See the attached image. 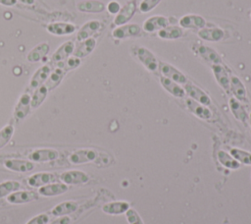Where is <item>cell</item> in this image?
<instances>
[{
	"label": "cell",
	"mask_w": 251,
	"mask_h": 224,
	"mask_svg": "<svg viewBox=\"0 0 251 224\" xmlns=\"http://www.w3.org/2000/svg\"><path fill=\"white\" fill-rule=\"evenodd\" d=\"M20 187H21L20 183L15 181H7L0 184V197H3L8 194H10L11 192L18 190Z\"/></svg>",
	"instance_id": "8d00e7d4"
},
{
	"label": "cell",
	"mask_w": 251,
	"mask_h": 224,
	"mask_svg": "<svg viewBox=\"0 0 251 224\" xmlns=\"http://www.w3.org/2000/svg\"><path fill=\"white\" fill-rule=\"evenodd\" d=\"M101 28V22L98 20H90L86 22L77 31L76 39L78 41L87 39L92 37L94 33H96Z\"/></svg>",
	"instance_id": "30bf717a"
},
{
	"label": "cell",
	"mask_w": 251,
	"mask_h": 224,
	"mask_svg": "<svg viewBox=\"0 0 251 224\" xmlns=\"http://www.w3.org/2000/svg\"><path fill=\"white\" fill-rule=\"evenodd\" d=\"M80 65V59L75 56H70L68 59L59 62L56 64V67H59L63 69L65 72H68L70 70H74L77 68Z\"/></svg>",
	"instance_id": "e575fe53"
},
{
	"label": "cell",
	"mask_w": 251,
	"mask_h": 224,
	"mask_svg": "<svg viewBox=\"0 0 251 224\" xmlns=\"http://www.w3.org/2000/svg\"><path fill=\"white\" fill-rule=\"evenodd\" d=\"M68 187L65 184H52L47 185L39 189V194L45 196H58L61 194H64L67 192Z\"/></svg>",
	"instance_id": "f1b7e54d"
},
{
	"label": "cell",
	"mask_w": 251,
	"mask_h": 224,
	"mask_svg": "<svg viewBox=\"0 0 251 224\" xmlns=\"http://www.w3.org/2000/svg\"><path fill=\"white\" fill-rule=\"evenodd\" d=\"M30 100H31V96L28 93H24L21 96V98L19 99L15 107V112H14V115L17 119L22 120L27 115L29 109L31 108Z\"/></svg>",
	"instance_id": "ffe728a7"
},
{
	"label": "cell",
	"mask_w": 251,
	"mask_h": 224,
	"mask_svg": "<svg viewBox=\"0 0 251 224\" xmlns=\"http://www.w3.org/2000/svg\"><path fill=\"white\" fill-rule=\"evenodd\" d=\"M77 209V203L75 201H65L54 207L52 213L54 215H65L72 213Z\"/></svg>",
	"instance_id": "d6a6232c"
},
{
	"label": "cell",
	"mask_w": 251,
	"mask_h": 224,
	"mask_svg": "<svg viewBox=\"0 0 251 224\" xmlns=\"http://www.w3.org/2000/svg\"><path fill=\"white\" fill-rule=\"evenodd\" d=\"M50 46L47 42H41L34 46L26 55V60L30 63L41 61L49 52Z\"/></svg>",
	"instance_id": "ac0fdd59"
},
{
	"label": "cell",
	"mask_w": 251,
	"mask_h": 224,
	"mask_svg": "<svg viewBox=\"0 0 251 224\" xmlns=\"http://www.w3.org/2000/svg\"><path fill=\"white\" fill-rule=\"evenodd\" d=\"M61 180L65 183V184H69V185H77V184H84L86 182H88L89 177L81 172V171H68L65 172L61 175Z\"/></svg>",
	"instance_id": "d6986e66"
},
{
	"label": "cell",
	"mask_w": 251,
	"mask_h": 224,
	"mask_svg": "<svg viewBox=\"0 0 251 224\" xmlns=\"http://www.w3.org/2000/svg\"><path fill=\"white\" fill-rule=\"evenodd\" d=\"M106 9H107V11H108L110 14H112V15H117V14L119 13V11L121 10V5H120V3H119L118 1L112 0V1H110V2L107 4Z\"/></svg>",
	"instance_id": "b9f144b4"
},
{
	"label": "cell",
	"mask_w": 251,
	"mask_h": 224,
	"mask_svg": "<svg viewBox=\"0 0 251 224\" xmlns=\"http://www.w3.org/2000/svg\"><path fill=\"white\" fill-rule=\"evenodd\" d=\"M140 32H141V28L138 25L126 24V25L117 27L112 31V35L114 38H117V39H126L128 37L138 36Z\"/></svg>",
	"instance_id": "5b68a950"
},
{
	"label": "cell",
	"mask_w": 251,
	"mask_h": 224,
	"mask_svg": "<svg viewBox=\"0 0 251 224\" xmlns=\"http://www.w3.org/2000/svg\"><path fill=\"white\" fill-rule=\"evenodd\" d=\"M158 69L160 70V72L162 73V75L177 84H186L187 83V79L186 77L176 67H174L173 65L166 63V62H159V66Z\"/></svg>",
	"instance_id": "277c9868"
},
{
	"label": "cell",
	"mask_w": 251,
	"mask_h": 224,
	"mask_svg": "<svg viewBox=\"0 0 251 224\" xmlns=\"http://www.w3.org/2000/svg\"><path fill=\"white\" fill-rule=\"evenodd\" d=\"M58 157H59V152L55 149H50V148L36 149L28 155V158L31 161H36V162L51 161V160L57 159Z\"/></svg>",
	"instance_id": "e0dca14e"
},
{
	"label": "cell",
	"mask_w": 251,
	"mask_h": 224,
	"mask_svg": "<svg viewBox=\"0 0 251 224\" xmlns=\"http://www.w3.org/2000/svg\"><path fill=\"white\" fill-rule=\"evenodd\" d=\"M51 74V67L50 65H43L33 74L30 82L29 87L31 89H36L40 85H42L48 79L49 75Z\"/></svg>",
	"instance_id": "5bb4252c"
},
{
	"label": "cell",
	"mask_w": 251,
	"mask_h": 224,
	"mask_svg": "<svg viewBox=\"0 0 251 224\" xmlns=\"http://www.w3.org/2000/svg\"><path fill=\"white\" fill-rule=\"evenodd\" d=\"M69 223H70V218L67 216H64V217H60V218L56 219L51 224H69Z\"/></svg>",
	"instance_id": "ee69618b"
},
{
	"label": "cell",
	"mask_w": 251,
	"mask_h": 224,
	"mask_svg": "<svg viewBox=\"0 0 251 224\" xmlns=\"http://www.w3.org/2000/svg\"><path fill=\"white\" fill-rule=\"evenodd\" d=\"M65 74H66V72L63 69H61L59 67H56L55 70L53 72H51L47 81L45 82V85L48 88V90H51L54 87H56L61 83Z\"/></svg>",
	"instance_id": "4dcf8cb0"
},
{
	"label": "cell",
	"mask_w": 251,
	"mask_h": 224,
	"mask_svg": "<svg viewBox=\"0 0 251 224\" xmlns=\"http://www.w3.org/2000/svg\"><path fill=\"white\" fill-rule=\"evenodd\" d=\"M105 8L104 3L98 0H84L77 4V10L83 13H100Z\"/></svg>",
	"instance_id": "7402d4cb"
},
{
	"label": "cell",
	"mask_w": 251,
	"mask_h": 224,
	"mask_svg": "<svg viewBox=\"0 0 251 224\" xmlns=\"http://www.w3.org/2000/svg\"><path fill=\"white\" fill-rule=\"evenodd\" d=\"M183 34L182 29L176 26H168L158 31V35L162 39H177Z\"/></svg>",
	"instance_id": "83f0119b"
},
{
	"label": "cell",
	"mask_w": 251,
	"mask_h": 224,
	"mask_svg": "<svg viewBox=\"0 0 251 224\" xmlns=\"http://www.w3.org/2000/svg\"><path fill=\"white\" fill-rule=\"evenodd\" d=\"M170 21L164 16H152L149 17L143 23V29L147 32H154L163 29L168 27Z\"/></svg>",
	"instance_id": "ba28073f"
},
{
	"label": "cell",
	"mask_w": 251,
	"mask_h": 224,
	"mask_svg": "<svg viewBox=\"0 0 251 224\" xmlns=\"http://www.w3.org/2000/svg\"><path fill=\"white\" fill-rule=\"evenodd\" d=\"M192 49L193 52L204 61L211 63L212 65L222 64V57L215 49L203 44H194Z\"/></svg>",
	"instance_id": "3957f363"
},
{
	"label": "cell",
	"mask_w": 251,
	"mask_h": 224,
	"mask_svg": "<svg viewBox=\"0 0 251 224\" xmlns=\"http://www.w3.org/2000/svg\"><path fill=\"white\" fill-rule=\"evenodd\" d=\"M69 161L74 164L93 162L98 165H108L111 162V157L106 153H100L94 149L85 148L73 152L69 157Z\"/></svg>",
	"instance_id": "6da1fadb"
},
{
	"label": "cell",
	"mask_w": 251,
	"mask_h": 224,
	"mask_svg": "<svg viewBox=\"0 0 251 224\" xmlns=\"http://www.w3.org/2000/svg\"><path fill=\"white\" fill-rule=\"evenodd\" d=\"M230 154L238 161L245 163V164H251V153L241 150V149H237V148H232L230 150Z\"/></svg>",
	"instance_id": "74e56055"
},
{
	"label": "cell",
	"mask_w": 251,
	"mask_h": 224,
	"mask_svg": "<svg viewBox=\"0 0 251 224\" xmlns=\"http://www.w3.org/2000/svg\"><path fill=\"white\" fill-rule=\"evenodd\" d=\"M49 220L48 216L45 214H40L34 218H32L30 221L27 222V224H45Z\"/></svg>",
	"instance_id": "7bdbcfd3"
},
{
	"label": "cell",
	"mask_w": 251,
	"mask_h": 224,
	"mask_svg": "<svg viewBox=\"0 0 251 224\" xmlns=\"http://www.w3.org/2000/svg\"><path fill=\"white\" fill-rule=\"evenodd\" d=\"M96 46V39L89 37L87 39L79 41V43L75 47L73 55L77 58H84L88 56Z\"/></svg>",
	"instance_id": "2e32d148"
},
{
	"label": "cell",
	"mask_w": 251,
	"mask_h": 224,
	"mask_svg": "<svg viewBox=\"0 0 251 224\" xmlns=\"http://www.w3.org/2000/svg\"><path fill=\"white\" fill-rule=\"evenodd\" d=\"M126 217H127V220H128V222L130 224H142L141 219L139 218V216L136 213V211L133 210V209H128L127 210Z\"/></svg>",
	"instance_id": "60d3db41"
},
{
	"label": "cell",
	"mask_w": 251,
	"mask_h": 224,
	"mask_svg": "<svg viewBox=\"0 0 251 224\" xmlns=\"http://www.w3.org/2000/svg\"><path fill=\"white\" fill-rule=\"evenodd\" d=\"M179 26L184 28H203L206 26V20L195 14H188L179 19Z\"/></svg>",
	"instance_id": "8fae6325"
},
{
	"label": "cell",
	"mask_w": 251,
	"mask_h": 224,
	"mask_svg": "<svg viewBox=\"0 0 251 224\" xmlns=\"http://www.w3.org/2000/svg\"><path fill=\"white\" fill-rule=\"evenodd\" d=\"M13 133H14V128L12 125H7L0 131V148L6 145V143L12 138Z\"/></svg>",
	"instance_id": "f35d334b"
},
{
	"label": "cell",
	"mask_w": 251,
	"mask_h": 224,
	"mask_svg": "<svg viewBox=\"0 0 251 224\" xmlns=\"http://www.w3.org/2000/svg\"><path fill=\"white\" fill-rule=\"evenodd\" d=\"M136 11V3L134 0L127 2L126 5H124L119 13L116 15L114 19V24L116 26H123L126 25L134 15Z\"/></svg>",
	"instance_id": "8992f818"
},
{
	"label": "cell",
	"mask_w": 251,
	"mask_h": 224,
	"mask_svg": "<svg viewBox=\"0 0 251 224\" xmlns=\"http://www.w3.org/2000/svg\"><path fill=\"white\" fill-rule=\"evenodd\" d=\"M198 36L206 41L218 42L225 36V31L220 28H203L198 30Z\"/></svg>",
	"instance_id": "9a60e30c"
},
{
	"label": "cell",
	"mask_w": 251,
	"mask_h": 224,
	"mask_svg": "<svg viewBox=\"0 0 251 224\" xmlns=\"http://www.w3.org/2000/svg\"><path fill=\"white\" fill-rule=\"evenodd\" d=\"M0 4L7 7H12L17 4V0H0Z\"/></svg>",
	"instance_id": "f6af8a7d"
},
{
	"label": "cell",
	"mask_w": 251,
	"mask_h": 224,
	"mask_svg": "<svg viewBox=\"0 0 251 224\" xmlns=\"http://www.w3.org/2000/svg\"><path fill=\"white\" fill-rule=\"evenodd\" d=\"M229 106H230V110H231L232 114L234 115V117L237 120L241 121L242 123H246V121L248 120V115H247V112L245 111V109L243 108V106L239 103V101L235 98H230Z\"/></svg>",
	"instance_id": "f546056e"
},
{
	"label": "cell",
	"mask_w": 251,
	"mask_h": 224,
	"mask_svg": "<svg viewBox=\"0 0 251 224\" xmlns=\"http://www.w3.org/2000/svg\"><path fill=\"white\" fill-rule=\"evenodd\" d=\"M47 93H48V88L46 87L45 84H42L39 87H37L31 96L30 106L32 108H37L45 100Z\"/></svg>",
	"instance_id": "1f68e13d"
},
{
	"label": "cell",
	"mask_w": 251,
	"mask_h": 224,
	"mask_svg": "<svg viewBox=\"0 0 251 224\" xmlns=\"http://www.w3.org/2000/svg\"><path fill=\"white\" fill-rule=\"evenodd\" d=\"M218 158L221 161V163L223 165H225L226 167H228V168H231V169H235V168H237L239 166V163L235 159L231 158V156L229 154H227L226 152H225L223 150L218 152Z\"/></svg>",
	"instance_id": "d590c367"
},
{
	"label": "cell",
	"mask_w": 251,
	"mask_h": 224,
	"mask_svg": "<svg viewBox=\"0 0 251 224\" xmlns=\"http://www.w3.org/2000/svg\"><path fill=\"white\" fill-rule=\"evenodd\" d=\"M185 104H186V107L188 108V110L200 119L209 120L212 117V112L210 111V109H208V107H206L203 104L198 103L197 101H195L191 98H187L185 100Z\"/></svg>",
	"instance_id": "4fadbf2b"
},
{
	"label": "cell",
	"mask_w": 251,
	"mask_h": 224,
	"mask_svg": "<svg viewBox=\"0 0 251 224\" xmlns=\"http://www.w3.org/2000/svg\"><path fill=\"white\" fill-rule=\"evenodd\" d=\"M57 180L56 176L51 173H37L32 175L28 179V184L32 187H39L42 185H47L53 181Z\"/></svg>",
	"instance_id": "4316f807"
},
{
	"label": "cell",
	"mask_w": 251,
	"mask_h": 224,
	"mask_svg": "<svg viewBox=\"0 0 251 224\" xmlns=\"http://www.w3.org/2000/svg\"><path fill=\"white\" fill-rule=\"evenodd\" d=\"M17 1H20L21 3L25 5H33L35 2V0H17Z\"/></svg>",
	"instance_id": "bcb514c9"
},
{
	"label": "cell",
	"mask_w": 251,
	"mask_h": 224,
	"mask_svg": "<svg viewBox=\"0 0 251 224\" xmlns=\"http://www.w3.org/2000/svg\"><path fill=\"white\" fill-rule=\"evenodd\" d=\"M248 121H249V125H250V127H251V110H250L249 115H248Z\"/></svg>",
	"instance_id": "7dc6e473"
},
{
	"label": "cell",
	"mask_w": 251,
	"mask_h": 224,
	"mask_svg": "<svg viewBox=\"0 0 251 224\" xmlns=\"http://www.w3.org/2000/svg\"><path fill=\"white\" fill-rule=\"evenodd\" d=\"M212 70L217 83L226 91L229 90V76L222 64L212 65Z\"/></svg>",
	"instance_id": "44dd1931"
},
{
	"label": "cell",
	"mask_w": 251,
	"mask_h": 224,
	"mask_svg": "<svg viewBox=\"0 0 251 224\" xmlns=\"http://www.w3.org/2000/svg\"><path fill=\"white\" fill-rule=\"evenodd\" d=\"M250 17H251V11H250Z\"/></svg>",
	"instance_id": "c3c4849f"
},
{
	"label": "cell",
	"mask_w": 251,
	"mask_h": 224,
	"mask_svg": "<svg viewBox=\"0 0 251 224\" xmlns=\"http://www.w3.org/2000/svg\"><path fill=\"white\" fill-rule=\"evenodd\" d=\"M184 91L190 96L191 99L197 101L200 104H203L205 106H208L211 104V99L209 97V95L202 90L200 87L196 86L195 84H191V83H186L184 84Z\"/></svg>",
	"instance_id": "52a82bcc"
},
{
	"label": "cell",
	"mask_w": 251,
	"mask_h": 224,
	"mask_svg": "<svg viewBox=\"0 0 251 224\" xmlns=\"http://www.w3.org/2000/svg\"><path fill=\"white\" fill-rule=\"evenodd\" d=\"M75 43L74 41L72 40H68L64 43H62L58 48L57 50L54 52V54L52 55V62L53 63H59V62H62L66 59H68L73 53H74V50H75Z\"/></svg>",
	"instance_id": "7c38bea8"
},
{
	"label": "cell",
	"mask_w": 251,
	"mask_h": 224,
	"mask_svg": "<svg viewBox=\"0 0 251 224\" xmlns=\"http://www.w3.org/2000/svg\"><path fill=\"white\" fill-rule=\"evenodd\" d=\"M75 26L71 23L65 22H55L47 26L46 29L49 33L53 35H69L75 31Z\"/></svg>",
	"instance_id": "9c48e42d"
},
{
	"label": "cell",
	"mask_w": 251,
	"mask_h": 224,
	"mask_svg": "<svg viewBox=\"0 0 251 224\" xmlns=\"http://www.w3.org/2000/svg\"><path fill=\"white\" fill-rule=\"evenodd\" d=\"M128 208V203L125 201L111 202L103 206V210L110 214H120L125 212Z\"/></svg>",
	"instance_id": "836d02e7"
},
{
	"label": "cell",
	"mask_w": 251,
	"mask_h": 224,
	"mask_svg": "<svg viewBox=\"0 0 251 224\" xmlns=\"http://www.w3.org/2000/svg\"><path fill=\"white\" fill-rule=\"evenodd\" d=\"M38 198V194L35 192H18L10 195L7 198V200L11 203H24V202H28L32 201Z\"/></svg>",
	"instance_id": "d4e9b609"
},
{
	"label": "cell",
	"mask_w": 251,
	"mask_h": 224,
	"mask_svg": "<svg viewBox=\"0 0 251 224\" xmlns=\"http://www.w3.org/2000/svg\"><path fill=\"white\" fill-rule=\"evenodd\" d=\"M131 53L147 70L151 72H155L158 70L159 61L157 60L155 55L146 47L134 45L131 48Z\"/></svg>",
	"instance_id": "7a4b0ae2"
},
{
	"label": "cell",
	"mask_w": 251,
	"mask_h": 224,
	"mask_svg": "<svg viewBox=\"0 0 251 224\" xmlns=\"http://www.w3.org/2000/svg\"><path fill=\"white\" fill-rule=\"evenodd\" d=\"M160 82H161V84L163 85V87L169 92L171 93L172 95H174L175 97H183L185 95V91H184V88H182L177 83L162 76L161 79H160Z\"/></svg>",
	"instance_id": "603a6c76"
},
{
	"label": "cell",
	"mask_w": 251,
	"mask_h": 224,
	"mask_svg": "<svg viewBox=\"0 0 251 224\" xmlns=\"http://www.w3.org/2000/svg\"><path fill=\"white\" fill-rule=\"evenodd\" d=\"M160 2L161 0H141L138 9L141 13H148L153 10Z\"/></svg>",
	"instance_id": "ab89813d"
},
{
	"label": "cell",
	"mask_w": 251,
	"mask_h": 224,
	"mask_svg": "<svg viewBox=\"0 0 251 224\" xmlns=\"http://www.w3.org/2000/svg\"><path fill=\"white\" fill-rule=\"evenodd\" d=\"M5 166L13 171L17 172H27L33 169V163L30 161H25V160H18V159H10L4 161Z\"/></svg>",
	"instance_id": "484cf974"
},
{
	"label": "cell",
	"mask_w": 251,
	"mask_h": 224,
	"mask_svg": "<svg viewBox=\"0 0 251 224\" xmlns=\"http://www.w3.org/2000/svg\"><path fill=\"white\" fill-rule=\"evenodd\" d=\"M229 89L234 96L241 101H246V89L242 82L236 76H229Z\"/></svg>",
	"instance_id": "cb8c5ba5"
}]
</instances>
